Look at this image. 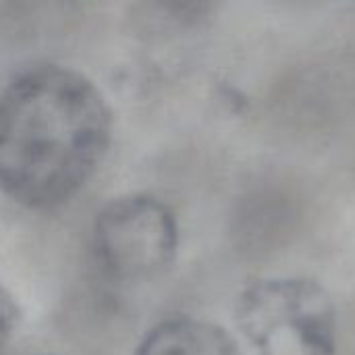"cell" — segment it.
Masks as SVG:
<instances>
[{
    "label": "cell",
    "instance_id": "obj_1",
    "mask_svg": "<svg viewBox=\"0 0 355 355\" xmlns=\"http://www.w3.org/2000/svg\"><path fill=\"white\" fill-rule=\"evenodd\" d=\"M112 108L81 71L33 64L0 89V193L27 210L71 202L102 166Z\"/></svg>",
    "mask_w": 355,
    "mask_h": 355
},
{
    "label": "cell",
    "instance_id": "obj_2",
    "mask_svg": "<svg viewBox=\"0 0 355 355\" xmlns=\"http://www.w3.org/2000/svg\"><path fill=\"white\" fill-rule=\"evenodd\" d=\"M239 355H337L339 318L331 293L308 277H262L233 302Z\"/></svg>",
    "mask_w": 355,
    "mask_h": 355
},
{
    "label": "cell",
    "instance_id": "obj_3",
    "mask_svg": "<svg viewBox=\"0 0 355 355\" xmlns=\"http://www.w3.org/2000/svg\"><path fill=\"white\" fill-rule=\"evenodd\" d=\"M179 223L166 202L150 193L110 200L92 227L96 266L114 283H148L162 277L177 260Z\"/></svg>",
    "mask_w": 355,
    "mask_h": 355
},
{
    "label": "cell",
    "instance_id": "obj_4",
    "mask_svg": "<svg viewBox=\"0 0 355 355\" xmlns=\"http://www.w3.org/2000/svg\"><path fill=\"white\" fill-rule=\"evenodd\" d=\"M131 355H239V349L218 324L196 316H173L152 327Z\"/></svg>",
    "mask_w": 355,
    "mask_h": 355
},
{
    "label": "cell",
    "instance_id": "obj_5",
    "mask_svg": "<svg viewBox=\"0 0 355 355\" xmlns=\"http://www.w3.org/2000/svg\"><path fill=\"white\" fill-rule=\"evenodd\" d=\"M19 322H21V306L17 297L4 285H0V355L10 345L19 329Z\"/></svg>",
    "mask_w": 355,
    "mask_h": 355
},
{
    "label": "cell",
    "instance_id": "obj_6",
    "mask_svg": "<svg viewBox=\"0 0 355 355\" xmlns=\"http://www.w3.org/2000/svg\"><path fill=\"white\" fill-rule=\"evenodd\" d=\"M46 355H60V354H46Z\"/></svg>",
    "mask_w": 355,
    "mask_h": 355
}]
</instances>
